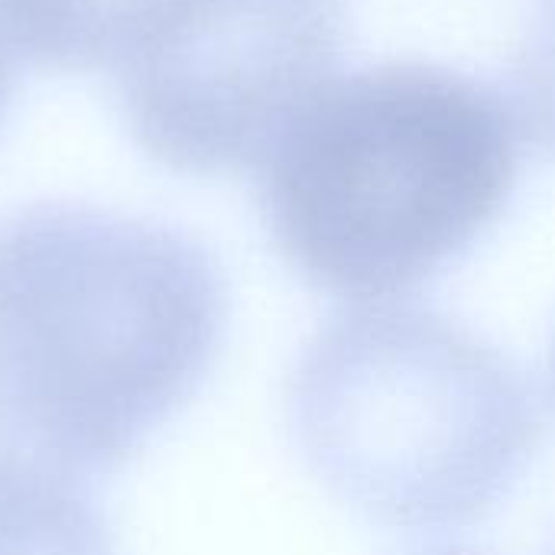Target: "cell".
Masks as SVG:
<instances>
[{
  "mask_svg": "<svg viewBox=\"0 0 555 555\" xmlns=\"http://www.w3.org/2000/svg\"><path fill=\"white\" fill-rule=\"evenodd\" d=\"M338 0H189L117 72L133 140L195 176L257 169L299 107L335 78Z\"/></svg>",
  "mask_w": 555,
  "mask_h": 555,
  "instance_id": "obj_4",
  "label": "cell"
},
{
  "mask_svg": "<svg viewBox=\"0 0 555 555\" xmlns=\"http://www.w3.org/2000/svg\"><path fill=\"white\" fill-rule=\"evenodd\" d=\"M16 59H20V52L0 23V124H3L10 101H13V91H16Z\"/></svg>",
  "mask_w": 555,
  "mask_h": 555,
  "instance_id": "obj_8",
  "label": "cell"
},
{
  "mask_svg": "<svg viewBox=\"0 0 555 555\" xmlns=\"http://www.w3.org/2000/svg\"><path fill=\"white\" fill-rule=\"evenodd\" d=\"M189 0H0L16 52L59 72H120Z\"/></svg>",
  "mask_w": 555,
  "mask_h": 555,
  "instance_id": "obj_5",
  "label": "cell"
},
{
  "mask_svg": "<svg viewBox=\"0 0 555 555\" xmlns=\"http://www.w3.org/2000/svg\"><path fill=\"white\" fill-rule=\"evenodd\" d=\"M511 107L520 133L555 159V0H543L514 52Z\"/></svg>",
  "mask_w": 555,
  "mask_h": 555,
  "instance_id": "obj_7",
  "label": "cell"
},
{
  "mask_svg": "<svg viewBox=\"0 0 555 555\" xmlns=\"http://www.w3.org/2000/svg\"><path fill=\"white\" fill-rule=\"evenodd\" d=\"M3 449H20V442H16V436H13V426H10L7 410H3V403H0V452H3Z\"/></svg>",
  "mask_w": 555,
  "mask_h": 555,
  "instance_id": "obj_9",
  "label": "cell"
},
{
  "mask_svg": "<svg viewBox=\"0 0 555 555\" xmlns=\"http://www.w3.org/2000/svg\"><path fill=\"white\" fill-rule=\"evenodd\" d=\"M0 555H117L81 478L23 449L0 452Z\"/></svg>",
  "mask_w": 555,
  "mask_h": 555,
  "instance_id": "obj_6",
  "label": "cell"
},
{
  "mask_svg": "<svg viewBox=\"0 0 555 555\" xmlns=\"http://www.w3.org/2000/svg\"><path fill=\"white\" fill-rule=\"evenodd\" d=\"M520 124L498 88L433 62L328 78L257 166L276 250L315 289L387 302L459 260L507 208Z\"/></svg>",
  "mask_w": 555,
  "mask_h": 555,
  "instance_id": "obj_2",
  "label": "cell"
},
{
  "mask_svg": "<svg viewBox=\"0 0 555 555\" xmlns=\"http://www.w3.org/2000/svg\"><path fill=\"white\" fill-rule=\"evenodd\" d=\"M550 374H553V393H555V341H553V358H550Z\"/></svg>",
  "mask_w": 555,
  "mask_h": 555,
  "instance_id": "obj_11",
  "label": "cell"
},
{
  "mask_svg": "<svg viewBox=\"0 0 555 555\" xmlns=\"http://www.w3.org/2000/svg\"><path fill=\"white\" fill-rule=\"evenodd\" d=\"M289 423L341 504L403 533L481 520L540 442L537 397L514 361L410 302L332 315L299 354Z\"/></svg>",
  "mask_w": 555,
  "mask_h": 555,
  "instance_id": "obj_3",
  "label": "cell"
},
{
  "mask_svg": "<svg viewBox=\"0 0 555 555\" xmlns=\"http://www.w3.org/2000/svg\"><path fill=\"white\" fill-rule=\"evenodd\" d=\"M553 555H555V553H553Z\"/></svg>",
  "mask_w": 555,
  "mask_h": 555,
  "instance_id": "obj_12",
  "label": "cell"
},
{
  "mask_svg": "<svg viewBox=\"0 0 555 555\" xmlns=\"http://www.w3.org/2000/svg\"><path fill=\"white\" fill-rule=\"evenodd\" d=\"M416 555H478V553H468V550H433V553H416Z\"/></svg>",
  "mask_w": 555,
  "mask_h": 555,
  "instance_id": "obj_10",
  "label": "cell"
},
{
  "mask_svg": "<svg viewBox=\"0 0 555 555\" xmlns=\"http://www.w3.org/2000/svg\"><path fill=\"white\" fill-rule=\"evenodd\" d=\"M228 286L192 234L78 202L0 221V403L23 452L107 475L198 390Z\"/></svg>",
  "mask_w": 555,
  "mask_h": 555,
  "instance_id": "obj_1",
  "label": "cell"
}]
</instances>
